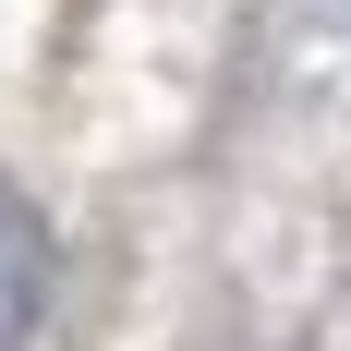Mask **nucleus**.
Segmentation results:
<instances>
[{
    "mask_svg": "<svg viewBox=\"0 0 351 351\" xmlns=\"http://www.w3.org/2000/svg\"><path fill=\"white\" fill-rule=\"evenodd\" d=\"M25 315H36V230H25V206L0 194V351L25 339Z\"/></svg>",
    "mask_w": 351,
    "mask_h": 351,
    "instance_id": "nucleus-1",
    "label": "nucleus"
}]
</instances>
